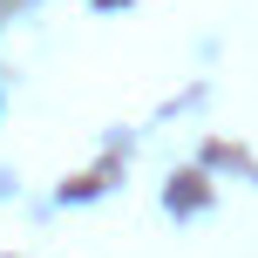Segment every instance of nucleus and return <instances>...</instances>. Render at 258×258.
Here are the masks:
<instances>
[]
</instances>
